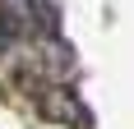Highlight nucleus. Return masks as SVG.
Returning a JSON list of instances; mask_svg holds the SVG:
<instances>
[{
    "label": "nucleus",
    "instance_id": "f257e3e1",
    "mask_svg": "<svg viewBox=\"0 0 134 129\" xmlns=\"http://www.w3.org/2000/svg\"><path fill=\"white\" fill-rule=\"evenodd\" d=\"M42 111H46L51 120H65V125H88V111H83L79 102H69L65 92H51V97L42 102Z\"/></svg>",
    "mask_w": 134,
    "mask_h": 129
}]
</instances>
